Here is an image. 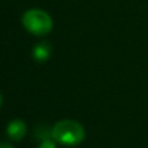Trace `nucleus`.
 I'll list each match as a JSON object with an SVG mask.
<instances>
[{
    "mask_svg": "<svg viewBox=\"0 0 148 148\" xmlns=\"http://www.w3.org/2000/svg\"><path fill=\"white\" fill-rule=\"evenodd\" d=\"M84 136L86 131L83 125L70 118L61 120L52 126V139L62 146H78L84 140Z\"/></svg>",
    "mask_w": 148,
    "mask_h": 148,
    "instance_id": "1",
    "label": "nucleus"
},
{
    "mask_svg": "<svg viewBox=\"0 0 148 148\" xmlns=\"http://www.w3.org/2000/svg\"><path fill=\"white\" fill-rule=\"evenodd\" d=\"M22 26L35 36H46L53 29V20L46 10L31 8L22 14Z\"/></svg>",
    "mask_w": 148,
    "mask_h": 148,
    "instance_id": "2",
    "label": "nucleus"
},
{
    "mask_svg": "<svg viewBox=\"0 0 148 148\" xmlns=\"http://www.w3.org/2000/svg\"><path fill=\"white\" fill-rule=\"evenodd\" d=\"M27 134V126L25 121L20 118H14L7 125V135L10 140L13 142H21Z\"/></svg>",
    "mask_w": 148,
    "mask_h": 148,
    "instance_id": "3",
    "label": "nucleus"
},
{
    "mask_svg": "<svg viewBox=\"0 0 148 148\" xmlns=\"http://www.w3.org/2000/svg\"><path fill=\"white\" fill-rule=\"evenodd\" d=\"M31 55L36 62H46L52 55V46L48 42H40L34 46Z\"/></svg>",
    "mask_w": 148,
    "mask_h": 148,
    "instance_id": "4",
    "label": "nucleus"
},
{
    "mask_svg": "<svg viewBox=\"0 0 148 148\" xmlns=\"http://www.w3.org/2000/svg\"><path fill=\"white\" fill-rule=\"evenodd\" d=\"M33 136L38 143L43 140H48L52 139V126L47 125V123H39L35 126L33 131Z\"/></svg>",
    "mask_w": 148,
    "mask_h": 148,
    "instance_id": "5",
    "label": "nucleus"
},
{
    "mask_svg": "<svg viewBox=\"0 0 148 148\" xmlns=\"http://www.w3.org/2000/svg\"><path fill=\"white\" fill-rule=\"evenodd\" d=\"M38 148H57V143L53 139H48V140H43L38 144Z\"/></svg>",
    "mask_w": 148,
    "mask_h": 148,
    "instance_id": "6",
    "label": "nucleus"
},
{
    "mask_svg": "<svg viewBox=\"0 0 148 148\" xmlns=\"http://www.w3.org/2000/svg\"><path fill=\"white\" fill-rule=\"evenodd\" d=\"M0 148H14L10 143L8 142H0Z\"/></svg>",
    "mask_w": 148,
    "mask_h": 148,
    "instance_id": "7",
    "label": "nucleus"
},
{
    "mask_svg": "<svg viewBox=\"0 0 148 148\" xmlns=\"http://www.w3.org/2000/svg\"><path fill=\"white\" fill-rule=\"evenodd\" d=\"M1 104H3V96H1V94H0V107H1Z\"/></svg>",
    "mask_w": 148,
    "mask_h": 148,
    "instance_id": "8",
    "label": "nucleus"
}]
</instances>
